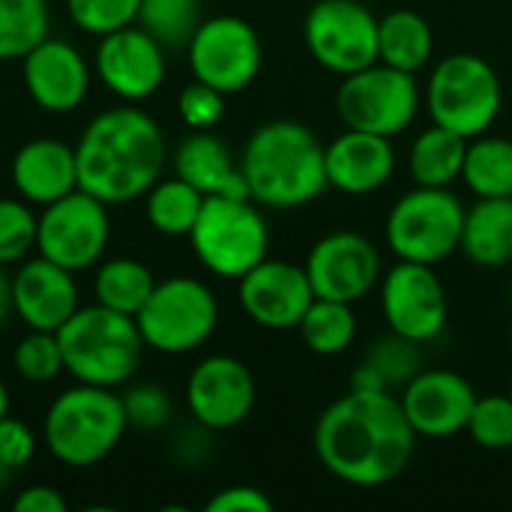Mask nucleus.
Masks as SVG:
<instances>
[{
  "mask_svg": "<svg viewBox=\"0 0 512 512\" xmlns=\"http://www.w3.org/2000/svg\"><path fill=\"white\" fill-rule=\"evenodd\" d=\"M255 378L249 366L231 354L204 357L186 381V405L192 420L207 432H228L249 420L255 408Z\"/></svg>",
  "mask_w": 512,
  "mask_h": 512,
  "instance_id": "dca6fc26",
  "label": "nucleus"
},
{
  "mask_svg": "<svg viewBox=\"0 0 512 512\" xmlns=\"http://www.w3.org/2000/svg\"><path fill=\"white\" fill-rule=\"evenodd\" d=\"M75 309L78 285L72 279V270L39 255L33 261H24L21 270L12 276V312L30 330L57 333Z\"/></svg>",
  "mask_w": 512,
  "mask_h": 512,
  "instance_id": "4be33fe9",
  "label": "nucleus"
},
{
  "mask_svg": "<svg viewBox=\"0 0 512 512\" xmlns=\"http://www.w3.org/2000/svg\"><path fill=\"white\" fill-rule=\"evenodd\" d=\"M297 330H300L303 345L312 354H318V357H339L357 339L354 303L315 297L312 306L306 309V315H303V321H300Z\"/></svg>",
  "mask_w": 512,
  "mask_h": 512,
  "instance_id": "c85d7f7f",
  "label": "nucleus"
},
{
  "mask_svg": "<svg viewBox=\"0 0 512 512\" xmlns=\"http://www.w3.org/2000/svg\"><path fill=\"white\" fill-rule=\"evenodd\" d=\"M165 156V135L147 111L108 108L84 126L75 144L78 189L105 204H129L162 177Z\"/></svg>",
  "mask_w": 512,
  "mask_h": 512,
  "instance_id": "f03ea898",
  "label": "nucleus"
},
{
  "mask_svg": "<svg viewBox=\"0 0 512 512\" xmlns=\"http://www.w3.org/2000/svg\"><path fill=\"white\" fill-rule=\"evenodd\" d=\"M306 273L315 297L357 303L378 288L384 276L375 243L357 231H330L306 255Z\"/></svg>",
  "mask_w": 512,
  "mask_h": 512,
  "instance_id": "2eb2a0df",
  "label": "nucleus"
},
{
  "mask_svg": "<svg viewBox=\"0 0 512 512\" xmlns=\"http://www.w3.org/2000/svg\"><path fill=\"white\" fill-rule=\"evenodd\" d=\"M12 477H15V471H12V468H9V465L0 459V489H6V486L12 483Z\"/></svg>",
  "mask_w": 512,
  "mask_h": 512,
  "instance_id": "49530a36",
  "label": "nucleus"
},
{
  "mask_svg": "<svg viewBox=\"0 0 512 512\" xmlns=\"http://www.w3.org/2000/svg\"><path fill=\"white\" fill-rule=\"evenodd\" d=\"M312 447L336 480L375 489L405 474L417 432L390 390H348L315 420Z\"/></svg>",
  "mask_w": 512,
  "mask_h": 512,
  "instance_id": "f257e3e1",
  "label": "nucleus"
},
{
  "mask_svg": "<svg viewBox=\"0 0 512 512\" xmlns=\"http://www.w3.org/2000/svg\"><path fill=\"white\" fill-rule=\"evenodd\" d=\"M201 204L204 195L183 177H159L147 192V222L153 225V231L165 237H189L201 213Z\"/></svg>",
  "mask_w": 512,
  "mask_h": 512,
  "instance_id": "7c9ffc66",
  "label": "nucleus"
},
{
  "mask_svg": "<svg viewBox=\"0 0 512 512\" xmlns=\"http://www.w3.org/2000/svg\"><path fill=\"white\" fill-rule=\"evenodd\" d=\"M189 69L195 81H204L225 96L246 90L261 72V39L246 18L213 15L198 24L189 45Z\"/></svg>",
  "mask_w": 512,
  "mask_h": 512,
  "instance_id": "ddd939ff",
  "label": "nucleus"
},
{
  "mask_svg": "<svg viewBox=\"0 0 512 512\" xmlns=\"http://www.w3.org/2000/svg\"><path fill=\"white\" fill-rule=\"evenodd\" d=\"M93 66L99 81L123 102L150 99L162 87L168 72L165 45L153 39L141 24L138 27L129 24L99 36Z\"/></svg>",
  "mask_w": 512,
  "mask_h": 512,
  "instance_id": "a211bd4d",
  "label": "nucleus"
},
{
  "mask_svg": "<svg viewBox=\"0 0 512 512\" xmlns=\"http://www.w3.org/2000/svg\"><path fill=\"white\" fill-rule=\"evenodd\" d=\"M507 393H510V396H512V372H510V387H507Z\"/></svg>",
  "mask_w": 512,
  "mask_h": 512,
  "instance_id": "09e8293b",
  "label": "nucleus"
},
{
  "mask_svg": "<svg viewBox=\"0 0 512 512\" xmlns=\"http://www.w3.org/2000/svg\"><path fill=\"white\" fill-rule=\"evenodd\" d=\"M465 150L468 138L435 123L423 129L408 150V174L414 186H453L462 180Z\"/></svg>",
  "mask_w": 512,
  "mask_h": 512,
  "instance_id": "bb28decb",
  "label": "nucleus"
},
{
  "mask_svg": "<svg viewBox=\"0 0 512 512\" xmlns=\"http://www.w3.org/2000/svg\"><path fill=\"white\" fill-rule=\"evenodd\" d=\"M138 6L141 0H66L72 24L93 36L129 27L138 18Z\"/></svg>",
  "mask_w": 512,
  "mask_h": 512,
  "instance_id": "4c0bfd02",
  "label": "nucleus"
},
{
  "mask_svg": "<svg viewBox=\"0 0 512 512\" xmlns=\"http://www.w3.org/2000/svg\"><path fill=\"white\" fill-rule=\"evenodd\" d=\"M351 390H390V387H387V381L381 378V372L363 360V363L351 372Z\"/></svg>",
  "mask_w": 512,
  "mask_h": 512,
  "instance_id": "c03bdc74",
  "label": "nucleus"
},
{
  "mask_svg": "<svg viewBox=\"0 0 512 512\" xmlns=\"http://www.w3.org/2000/svg\"><path fill=\"white\" fill-rule=\"evenodd\" d=\"M423 93L417 75L393 69L387 63H372L360 72L342 78L336 90V114L348 129L396 138L417 120Z\"/></svg>",
  "mask_w": 512,
  "mask_h": 512,
  "instance_id": "9d476101",
  "label": "nucleus"
},
{
  "mask_svg": "<svg viewBox=\"0 0 512 512\" xmlns=\"http://www.w3.org/2000/svg\"><path fill=\"white\" fill-rule=\"evenodd\" d=\"M189 243L201 267L219 279H240L267 258L270 228L261 204L252 198L207 195L189 231Z\"/></svg>",
  "mask_w": 512,
  "mask_h": 512,
  "instance_id": "0eeeda50",
  "label": "nucleus"
},
{
  "mask_svg": "<svg viewBox=\"0 0 512 512\" xmlns=\"http://www.w3.org/2000/svg\"><path fill=\"white\" fill-rule=\"evenodd\" d=\"M510 300H512V297H510Z\"/></svg>",
  "mask_w": 512,
  "mask_h": 512,
  "instance_id": "3c124183",
  "label": "nucleus"
},
{
  "mask_svg": "<svg viewBox=\"0 0 512 512\" xmlns=\"http://www.w3.org/2000/svg\"><path fill=\"white\" fill-rule=\"evenodd\" d=\"M435 54V33L414 9H393L378 18V60L417 75Z\"/></svg>",
  "mask_w": 512,
  "mask_h": 512,
  "instance_id": "a878e982",
  "label": "nucleus"
},
{
  "mask_svg": "<svg viewBox=\"0 0 512 512\" xmlns=\"http://www.w3.org/2000/svg\"><path fill=\"white\" fill-rule=\"evenodd\" d=\"M15 512H63L66 510V498L51 489V486H27L24 492L15 495L12 501Z\"/></svg>",
  "mask_w": 512,
  "mask_h": 512,
  "instance_id": "37998d69",
  "label": "nucleus"
},
{
  "mask_svg": "<svg viewBox=\"0 0 512 512\" xmlns=\"http://www.w3.org/2000/svg\"><path fill=\"white\" fill-rule=\"evenodd\" d=\"M477 267H504L512 261V195L477 198L465 210L462 249Z\"/></svg>",
  "mask_w": 512,
  "mask_h": 512,
  "instance_id": "393cba45",
  "label": "nucleus"
},
{
  "mask_svg": "<svg viewBox=\"0 0 512 512\" xmlns=\"http://www.w3.org/2000/svg\"><path fill=\"white\" fill-rule=\"evenodd\" d=\"M381 315L390 333H399L417 345L441 336L447 327V288L432 264L399 261L384 270L381 282Z\"/></svg>",
  "mask_w": 512,
  "mask_h": 512,
  "instance_id": "4468645a",
  "label": "nucleus"
},
{
  "mask_svg": "<svg viewBox=\"0 0 512 512\" xmlns=\"http://www.w3.org/2000/svg\"><path fill=\"white\" fill-rule=\"evenodd\" d=\"M135 321L147 348L180 357L198 351L216 333L219 303L201 279L171 276L156 282Z\"/></svg>",
  "mask_w": 512,
  "mask_h": 512,
  "instance_id": "1a4fd4ad",
  "label": "nucleus"
},
{
  "mask_svg": "<svg viewBox=\"0 0 512 512\" xmlns=\"http://www.w3.org/2000/svg\"><path fill=\"white\" fill-rule=\"evenodd\" d=\"M174 174L192 183L204 198L228 195L249 198V186L240 162L231 156L228 144L210 129H192L174 150Z\"/></svg>",
  "mask_w": 512,
  "mask_h": 512,
  "instance_id": "b1692460",
  "label": "nucleus"
},
{
  "mask_svg": "<svg viewBox=\"0 0 512 512\" xmlns=\"http://www.w3.org/2000/svg\"><path fill=\"white\" fill-rule=\"evenodd\" d=\"M369 366H375L381 372V378L387 381L390 390H402L420 369H423V357H420V345L399 336V333H387L381 339H375L366 348L363 357Z\"/></svg>",
  "mask_w": 512,
  "mask_h": 512,
  "instance_id": "f704fd0d",
  "label": "nucleus"
},
{
  "mask_svg": "<svg viewBox=\"0 0 512 512\" xmlns=\"http://www.w3.org/2000/svg\"><path fill=\"white\" fill-rule=\"evenodd\" d=\"M510 345H512V324H510Z\"/></svg>",
  "mask_w": 512,
  "mask_h": 512,
  "instance_id": "8fccbe9b",
  "label": "nucleus"
},
{
  "mask_svg": "<svg viewBox=\"0 0 512 512\" xmlns=\"http://www.w3.org/2000/svg\"><path fill=\"white\" fill-rule=\"evenodd\" d=\"M33 456H36V438H33L30 426H24L21 420L6 414L0 420V459L12 471H21L24 465H30Z\"/></svg>",
  "mask_w": 512,
  "mask_h": 512,
  "instance_id": "a19ab883",
  "label": "nucleus"
},
{
  "mask_svg": "<svg viewBox=\"0 0 512 512\" xmlns=\"http://www.w3.org/2000/svg\"><path fill=\"white\" fill-rule=\"evenodd\" d=\"M327 186L342 195H372L396 174L393 138L348 129L324 144Z\"/></svg>",
  "mask_w": 512,
  "mask_h": 512,
  "instance_id": "412c9836",
  "label": "nucleus"
},
{
  "mask_svg": "<svg viewBox=\"0 0 512 512\" xmlns=\"http://www.w3.org/2000/svg\"><path fill=\"white\" fill-rule=\"evenodd\" d=\"M21 78L30 99L51 114L75 111L90 90V66L84 54L72 42L51 36L21 57Z\"/></svg>",
  "mask_w": 512,
  "mask_h": 512,
  "instance_id": "aec40b11",
  "label": "nucleus"
},
{
  "mask_svg": "<svg viewBox=\"0 0 512 512\" xmlns=\"http://www.w3.org/2000/svg\"><path fill=\"white\" fill-rule=\"evenodd\" d=\"M12 366L15 372L30 381V384H48L54 381L60 372H66L63 366V351L57 342V333L48 330H30L12 351Z\"/></svg>",
  "mask_w": 512,
  "mask_h": 512,
  "instance_id": "c9c22d12",
  "label": "nucleus"
},
{
  "mask_svg": "<svg viewBox=\"0 0 512 512\" xmlns=\"http://www.w3.org/2000/svg\"><path fill=\"white\" fill-rule=\"evenodd\" d=\"M207 512H273V501L255 489V486H228L219 489L210 501H207Z\"/></svg>",
  "mask_w": 512,
  "mask_h": 512,
  "instance_id": "79ce46f5",
  "label": "nucleus"
},
{
  "mask_svg": "<svg viewBox=\"0 0 512 512\" xmlns=\"http://www.w3.org/2000/svg\"><path fill=\"white\" fill-rule=\"evenodd\" d=\"M153 288H156V279H153L150 267L135 258H111L93 276L96 303H102L114 312L132 315V318L141 312V306L147 303Z\"/></svg>",
  "mask_w": 512,
  "mask_h": 512,
  "instance_id": "c756f323",
  "label": "nucleus"
},
{
  "mask_svg": "<svg viewBox=\"0 0 512 512\" xmlns=\"http://www.w3.org/2000/svg\"><path fill=\"white\" fill-rule=\"evenodd\" d=\"M36 225L30 204L21 198H0V264H15L36 249Z\"/></svg>",
  "mask_w": 512,
  "mask_h": 512,
  "instance_id": "e433bc0d",
  "label": "nucleus"
},
{
  "mask_svg": "<svg viewBox=\"0 0 512 512\" xmlns=\"http://www.w3.org/2000/svg\"><path fill=\"white\" fill-rule=\"evenodd\" d=\"M9 312H12V279L3 273V264H0V327L6 324Z\"/></svg>",
  "mask_w": 512,
  "mask_h": 512,
  "instance_id": "a18cd8bd",
  "label": "nucleus"
},
{
  "mask_svg": "<svg viewBox=\"0 0 512 512\" xmlns=\"http://www.w3.org/2000/svg\"><path fill=\"white\" fill-rule=\"evenodd\" d=\"M108 237V204L84 189H75L42 207L36 225V252L78 273L105 255Z\"/></svg>",
  "mask_w": 512,
  "mask_h": 512,
  "instance_id": "f8f14e48",
  "label": "nucleus"
},
{
  "mask_svg": "<svg viewBox=\"0 0 512 512\" xmlns=\"http://www.w3.org/2000/svg\"><path fill=\"white\" fill-rule=\"evenodd\" d=\"M465 204L450 186H414L387 213L384 237L399 261L441 264L462 249Z\"/></svg>",
  "mask_w": 512,
  "mask_h": 512,
  "instance_id": "6e6552de",
  "label": "nucleus"
},
{
  "mask_svg": "<svg viewBox=\"0 0 512 512\" xmlns=\"http://www.w3.org/2000/svg\"><path fill=\"white\" fill-rule=\"evenodd\" d=\"M471 441L483 450L501 453L512 450V396L510 393H489L477 396V405L471 411L468 429Z\"/></svg>",
  "mask_w": 512,
  "mask_h": 512,
  "instance_id": "72a5a7b5",
  "label": "nucleus"
},
{
  "mask_svg": "<svg viewBox=\"0 0 512 512\" xmlns=\"http://www.w3.org/2000/svg\"><path fill=\"white\" fill-rule=\"evenodd\" d=\"M48 0H0V63L21 60L48 36Z\"/></svg>",
  "mask_w": 512,
  "mask_h": 512,
  "instance_id": "2f4dec72",
  "label": "nucleus"
},
{
  "mask_svg": "<svg viewBox=\"0 0 512 512\" xmlns=\"http://www.w3.org/2000/svg\"><path fill=\"white\" fill-rule=\"evenodd\" d=\"M462 180L477 198L512 195V138L489 132L471 138L465 150Z\"/></svg>",
  "mask_w": 512,
  "mask_h": 512,
  "instance_id": "cd10ccee",
  "label": "nucleus"
},
{
  "mask_svg": "<svg viewBox=\"0 0 512 512\" xmlns=\"http://www.w3.org/2000/svg\"><path fill=\"white\" fill-rule=\"evenodd\" d=\"M237 297L249 321L264 330L285 333L300 327L315 291L306 267L282 258H264L237 279Z\"/></svg>",
  "mask_w": 512,
  "mask_h": 512,
  "instance_id": "f3484780",
  "label": "nucleus"
},
{
  "mask_svg": "<svg viewBox=\"0 0 512 512\" xmlns=\"http://www.w3.org/2000/svg\"><path fill=\"white\" fill-rule=\"evenodd\" d=\"M423 105L435 126L471 141L495 126L504 105V87L486 57L456 51L435 63L423 90Z\"/></svg>",
  "mask_w": 512,
  "mask_h": 512,
  "instance_id": "423d86ee",
  "label": "nucleus"
},
{
  "mask_svg": "<svg viewBox=\"0 0 512 512\" xmlns=\"http://www.w3.org/2000/svg\"><path fill=\"white\" fill-rule=\"evenodd\" d=\"M129 429L123 396L111 387L78 384L63 390L45 411L48 453L69 468H93L114 453Z\"/></svg>",
  "mask_w": 512,
  "mask_h": 512,
  "instance_id": "39448f33",
  "label": "nucleus"
},
{
  "mask_svg": "<svg viewBox=\"0 0 512 512\" xmlns=\"http://www.w3.org/2000/svg\"><path fill=\"white\" fill-rule=\"evenodd\" d=\"M123 408H126L129 429H138V432H159L168 426L174 414L171 396L159 384H135L132 390H126Z\"/></svg>",
  "mask_w": 512,
  "mask_h": 512,
  "instance_id": "58836bf2",
  "label": "nucleus"
},
{
  "mask_svg": "<svg viewBox=\"0 0 512 512\" xmlns=\"http://www.w3.org/2000/svg\"><path fill=\"white\" fill-rule=\"evenodd\" d=\"M165 48H186L201 24L198 0H141L135 18Z\"/></svg>",
  "mask_w": 512,
  "mask_h": 512,
  "instance_id": "473e14b6",
  "label": "nucleus"
},
{
  "mask_svg": "<svg viewBox=\"0 0 512 512\" xmlns=\"http://www.w3.org/2000/svg\"><path fill=\"white\" fill-rule=\"evenodd\" d=\"M303 39L312 60L342 78L378 63V15L360 0L312 3Z\"/></svg>",
  "mask_w": 512,
  "mask_h": 512,
  "instance_id": "9b49d317",
  "label": "nucleus"
},
{
  "mask_svg": "<svg viewBox=\"0 0 512 512\" xmlns=\"http://www.w3.org/2000/svg\"><path fill=\"white\" fill-rule=\"evenodd\" d=\"M9 414V393H6V384L0 381V420Z\"/></svg>",
  "mask_w": 512,
  "mask_h": 512,
  "instance_id": "de8ad7c7",
  "label": "nucleus"
},
{
  "mask_svg": "<svg viewBox=\"0 0 512 512\" xmlns=\"http://www.w3.org/2000/svg\"><path fill=\"white\" fill-rule=\"evenodd\" d=\"M399 405L417 438H453L468 429L477 405L474 384L453 369H420L399 396Z\"/></svg>",
  "mask_w": 512,
  "mask_h": 512,
  "instance_id": "6ab92c4d",
  "label": "nucleus"
},
{
  "mask_svg": "<svg viewBox=\"0 0 512 512\" xmlns=\"http://www.w3.org/2000/svg\"><path fill=\"white\" fill-rule=\"evenodd\" d=\"M57 342L63 351V366L78 384L111 390L138 372L147 348L138 321L102 303L84 309L78 306L57 330Z\"/></svg>",
  "mask_w": 512,
  "mask_h": 512,
  "instance_id": "20e7f679",
  "label": "nucleus"
},
{
  "mask_svg": "<svg viewBox=\"0 0 512 512\" xmlns=\"http://www.w3.org/2000/svg\"><path fill=\"white\" fill-rule=\"evenodd\" d=\"M177 111L189 129H213L225 117V93L204 81H192L180 90Z\"/></svg>",
  "mask_w": 512,
  "mask_h": 512,
  "instance_id": "ea45409f",
  "label": "nucleus"
},
{
  "mask_svg": "<svg viewBox=\"0 0 512 512\" xmlns=\"http://www.w3.org/2000/svg\"><path fill=\"white\" fill-rule=\"evenodd\" d=\"M12 186L27 204H51L78 189L75 147L57 138H33L12 156Z\"/></svg>",
  "mask_w": 512,
  "mask_h": 512,
  "instance_id": "5701e85b",
  "label": "nucleus"
},
{
  "mask_svg": "<svg viewBox=\"0 0 512 512\" xmlns=\"http://www.w3.org/2000/svg\"><path fill=\"white\" fill-rule=\"evenodd\" d=\"M249 198L261 207L294 210L321 198L327 186L324 144L297 120L261 123L240 156Z\"/></svg>",
  "mask_w": 512,
  "mask_h": 512,
  "instance_id": "7ed1b4c3",
  "label": "nucleus"
}]
</instances>
